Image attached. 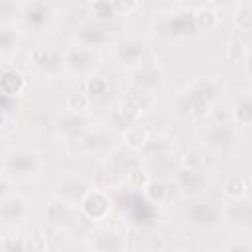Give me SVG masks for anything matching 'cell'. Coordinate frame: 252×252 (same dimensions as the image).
<instances>
[{"label":"cell","instance_id":"obj_31","mask_svg":"<svg viewBox=\"0 0 252 252\" xmlns=\"http://www.w3.org/2000/svg\"><path fill=\"white\" fill-rule=\"evenodd\" d=\"M222 193H224L230 201L248 197V181H246V177H242V175H238V173L230 175V177L222 183Z\"/></svg>","mask_w":252,"mask_h":252},{"label":"cell","instance_id":"obj_39","mask_svg":"<svg viewBox=\"0 0 252 252\" xmlns=\"http://www.w3.org/2000/svg\"><path fill=\"white\" fill-rule=\"evenodd\" d=\"M85 89H87V94H104L106 89H108V83H106L104 77L93 75V77L85 83Z\"/></svg>","mask_w":252,"mask_h":252},{"label":"cell","instance_id":"obj_8","mask_svg":"<svg viewBox=\"0 0 252 252\" xmlns=\"http://www.w3.org/2000/svg\"><path fill=\"white\" fill-rule=\"evenodd\" d=\"M148 55H150L148 43L138 37L120 39V41H114L112 45V57L116 59V63L128 67V71L148 61Z\"/></svg>","mask_w":252,"mask_h":252},{"label":"cell","instance_id":"obj_4","mask_svg":"<svg viewBox=\"0 0 252 252\" xmlns=\"http://www.w3.org/2000/svg\"><path fill=\"white\" fill-rule=\"evenodd\" d=\"M152 102H154V94H152V93L132 91L130 94H126V96L116 104L112 118H114V122H116L118 126L128 128V126L136 124V120L152 106Z\"/></svg>","mask_w":252,"mask_h":252},{"label":"cell","instance_id":"obj_32","mask_svg":"<svg viewBox=\"0 0 252 252\" xmlns=\"http://www.w3.org/2000/svg\"><path fill=\"white\" fill-rule=\"evenodd\" d=\"M193 24H195L197 32H209L219 24V16L213 8L203 6V8L193 10Z\"/></svg>","mask_w":252,"mask_h":252},{"label":"cell","instance_id":"obj_20","mask_svg":"<svg viewBox=\"0 0 252 252\" xmlns=\"http://www.w3.org/2000/svg\"><path fill=\"white\" fill-rule=\"evenodd\" d=\"M222 217L238 226H248L250 220H252V205H250V199L244 197V199H236V201H230L226 203V207L222 209Z\"/></svg>","mask_w":252,"mask_h":252},{"label":"cell","instance_id":"obj_26","mask_svg":"<svg viewBox=\"0 0 252 252\" xmlns=\"http://www.w3.org/2000/svg\"><path fill=\"white\" fill-rule=\"evenodd\" d=\"M165 32L169 35H189L195 30V24H193V12H177L173 16H169L163 24Z\"/></svg>","mask_w":252,"mask_h":252},{"label":"cell","instance_id":"obj_21","mask_svg":"<svg viewBox=\"0 0 252 252\" xmlns=\"http://www.w3.org/2000/svg\"><path fill=\"white\" fill-rule=\"evenodd\" d=\"M89 126H91V120H89L85 114H75V112H67V114L61 116L59 122H57L59 132H61L65 138L73 140V142H75Z\"/></svg>","mask_w":252,"mask_h":252},{"label":"cell","instance_id":"obj_41","mask_svg":"<svg viewBox=\"0 0 252 252\" xmlns=\"http://www.w3.org/2000/svg\"><path fill=\"white\" fill-rule=\"evenodd\" d=\"M140 8H142L140 2H118V14H124V16H128Z\"/></svg>","mask_w":252,"mask_h":252},{"label":"cell","instance_id":"obj_40","mask_svg":"<svg viewBox=\"0 0 252 252\" xmlns=\"http://www.w3.org/2000/svg\"><path fill=\"white\" fill-rule=\"evenodd\" d=\"M12 183H14V181H12L6 173H2V175H0V201L12 193Z\"/></svg>","mask_w":252,"mask_h":252},{"label":"cell","instance_id":"obj_38","mask_svg":"<svg viewBox=\"0 0 252 252\" xmlns=\"http://www.w3.org/2000/svg\"><path fill=\"white\" fill-rule=\"evenodd\" d=\"M226 53H228V59L230 61H242L246 63L248 61V43L238 39V37H232L228 47H226Z\"/></svg>","mask_w":252,"mask_h":252},{"label":"cell","instance_id":"obj_10","mask_svg":"<svg viewBox=\"0 0 252 252\" xmlns=\"http://www.w3.org/2000/svg\"><path fill=\"white\" fill-rule=\"evenodd\" d=\"M142 161L138 159V156H136V152L134 150H130V148H126V146H118V148H112L110 150V154H108V158L104 159V167L110 171V175L120 183L122 179H126V175H128V171L132 169V167H136V165H140Z\"/></svg>","mask_w":252,"mask_h":252},{"label":"cell","instance_id":"obj_42","mask_svg":"<svg viewBox=\"0 0 252 252\" xmlns=\"http://www.w3.org/2000/svg\"><path fill=\"white\" fill-rule=\"evenodd\" d=\"M226 252H250V246H248V242H234V244H230V248L226 250Z\"/></svg>","mask_w":252,"mask_h":252},{"label":"cell","instance_id":"obj_24","mask_svg":"<svg viewBox=\"0 0 252 252\" xmlns=\"http://www.w3.org/2000/svg\"><path fill=\"white\" fill-rule=\"evenodd\" d=\"M26 91V79L14 67H6L0 73V93L4 96H20Z\"/></svg>","mask_w":252,"mask_h":252},{"label":"cell","instance_id":"obj_6","mask_svg":"<svg viewBox=\"0 0 252 252\" xmlns=\"http://www.w3.org/2000/svg\"><path fill=\"white\" fill-rule=\"evenodd\" d=\"M30 61L33 65V69L37 73H41L43 77H59L65 71V63H63V49L55 47V45H37L30 51Z\"/></svg>","mask_w":252,"mask_h":252},{"label":"cell","instance_id":"obj_16","mask_svg":"<svg viewBox=\"0 0 252 252\" xmlns=\"http://www.w3.org/2000/svg\"><path fill=\"white\" fill-rule=\"evenodd\" d=\"M93 252H126V238L112 226H100L91 234Z\"/></svg>","mask_w":252,"mask_h":252},{"label":"cell","instance_id":"obj_27","mask_svg":"<svg viewBox=\"0 0 252 252\" xmlns=\"http://www.w3.org/2000/svg\"><path fill=\"white\" fill-rule=\"evenodd\" d=\"M175 150V144L171 138L167 136H156V138H150L148 144L144 146V152H146V158L148 159H159V158H171Z\"/></svg>","mask_w":252,"mask_h":252},{"label":"cell","instance_id":"obj_1","mask_svg":"<svg viewBox=\"0 0 252 252\" xmlns=\"http://www.w3.org/2000/svg\"><path fill=\"white\" fill-rule=\"evenodd\" d=\"M220 94V83L215 77H201L191 81L175 98V112L187 120L205 118Z\"/></svg>","mask_w":252,"mask_h":252},{"label":"cell","instance_id":"obj_19","mask_svg":"<svg viewBox=\"0 0 252 252\" xmlns=\"http://www.w3.org/2000/svg\"><path fill=\"white\" fill-rule=\"evenodd\" d=\"M45 217L53 226H67L73 220V205L61 197H51L45 209Z\"/></svg>","mask_w":252,"mask_h":252},{"label":"cell","instance_id":"obj_37","mask_svg":"<svg viewBox=\"0 0 252 252\" xmlns=\"http://www.w3.org/2000/svg\"><path fill=\"white\" fill-rule=\"evenodd\" d=\"M91 108V96L87 93H73L67 98V110L75 114H85Z\"/></svg>","mask_w":252,"mask_h":252},{"label":"cell","instance_id":"obj_2","mask_svg":"<svg viewBox=\"0 0 252 252\" xmlns=\"http://www.w3.org/2000/svg\"><path fill=\"white\" fill-rule=\"evenodd\" d=\"M43 169V158L33 148H10L2 156V173L12 181H30Z\"/></svg>","mask_w":252,"mask_h":252},{"label":"cell","instance_id":"obj_29","mask_svg":"<svg viewBox=\"0 0 252 252\" xmlns=\"http://www.w3.org/2000/svg\"><path fill=\"white\" fill-rule=\"evenodd\" d=\"M142 191H144V199L150 205H163L169 199V187L161 179H150V183Z\"/></svg>","mask_w":252,"mask_h":252},{"label":"cell","instance_id":"obj_33","mask_svg":"<svg viewBox=\"0 0 252 252\" xmlns=\"http://www.w3.org/2000/svg\"><path fill=\"white\" fill-rule=\"evenodd\" d=\"M232 22H234V26H236L238 32H242V33H248L250 32V28H252V8H250L248 2H242V4L236 6Z\"/></svg>","mask_w":252,"mask_h":252},{"label":"cell","instance_id":"obj_11","mask_svg":"<svg viewBox=\"0 0 252 252\" xmlns=\"http://www.w3.org/2000/svg\"><path fill=\"white\" fill-rule=\"evenodd\" d=\"M130 85L134 87V91H142V93H154L159 83H161V69L156 61H144L142 65L130 69L128 73Z\"/></svg>","mask_w":252,"mask_h":252},{"label":"cell","instance_id":"obj_22","mask_svg":"<svg viewBox=\"0 0 252 252\" xmlns=\"http://www.w3.org/2000/svg\"><path fill=\"white\" fill-rule=\"evenodd\" d=\"M232 120L236 126H248L252 122V96L250 91H236L232 98Z\"/></svg>","mask_w":252,"mask_h":252},{"label":"cell","instance_id":"obj_28","mask_svg":"<svg viewBox=\"0 0 252 252\" xmlns=\"http://www.w3.org/2000/svg\"><path fill=\"white\" fill-rule=\"evenodd\" d=\"M0 252H33L30 232H8L0 236Z\"/></svg>","mask_w":252,"mask_h":252},{"label":"cell","instance_id":"obj_35","mask_svg":"<svg viewBox=\"0 0 252 252\" xmlns=\"http://www.w3.org/2000/svg\"><path fill=\"white\" fill-rule=\"evenodd\" d=\"M89 8L93 10L96 22L106 24L110 18L118 16V2H94V4H89Z\"/></svg>","mask_w":252,"mask_h":252},{"label":"cell","instance_id":"obj_18","mask_svg":"<svg viewBox=\"0 0 252 252\" xmlns=\"http://www.w3.org/2000/svg\"><path fill=\"white\" fill-rule=\"evenodd\" d=\"M51 14H53V8L47 2H28V4H22L20 22L28 30H41L47 26Z\"/></svg>","mask_w":252,"mask_h":252},{"label":"cell","instance_id":"obj_17","mask_svg":"<svg viewBox=\"0 0 252 252\" xmlns=\"http://www.w3.org/2000/svg\"><path fill=\"white\" fill-rule=\"evenodd\" d=\"M222 217V209L211 201H195L189 211H187V219L193 226L197 228H213Z\"/></svg>","mask_w":252,"mask_h":252},{"label":"cell","instance_id":"obj_30","mask_svg":"<svg viewBox=\"0 0 252 252\" xmlns=\"http://www.w3.org/2000/svg\"><path fill=\"white\" fill-rule=\"evenodd\" d=\"M148 140H150V134L140 124H132L124 132V146L130 148V150H134V152H142L144 146L148 144Z\"/></svg>","mask_w":252,"mask_h":252},{"label":"cell","instance_id":"obj_5","mask_svg":"<svg viewBox=\"0 0 252 252\" xmlns=\"http://www.w3.org/2000/svg\"><path fill=\"white\" fill-rule=\"evenodd\" d=\"M75 43H79L83 47H89L93 51H96L100 47H112L114 45V32L108 24L91 20V22H85L77 28Z\"/></svg>","mask_w":252,"mask_h":252},{"label":"cell","instance_id":"obj_9","mask_svg":"<svg viewBox=\"0 0 252 252\" xmlns=\"http://www.w3.org/2000/svg\"><path fill=\"white\" fill-rule=\"evenodd\" d=\"M116 136L112 130L104 128V126H89L77 140V150L83 154H98V152H106L116 148L114 146Z\"/></svg>","mask_w":252,"mask_h":252},{"label":"cell","instance_id":"obj_3","mask_svg":"<svg viewBox=\"0 0 252 252\" xmlns=\"http://www.w3.org/2000/svg\"><path fill=\"white\" fill-rule=\"evenodd\" d=\"M201 142L213 156L228 154L236 144V128L228 122H209L201 130Z\"/></svg>","mask_w":252,"mask_h":252},{"label":"cell","instance_id":"obj_36","mask_svg":"<svg viewBox=\"0 0 252 252\" xmlns=\"http://www.w3.org/2000/svg\"><path fill=\"white\" fill-rule=\"evenodd\" d=\"M20 14H22L20 2H12V0L0 2V24H14L16 20H20Z\"/></svg>","mask_w":252,"mask_h":252},{"label":"cell","instance_id":"obj_23","mask_svg":"<svg viewBox=\"0 0 252 252\" xmlns=\"http://www.w3.org/2000/svg\"><path fill=\"white\" fill-rule=\"evenodd\" d=\"M213 163H215V156L211 152H207L203 146L201 148H189L181 156V167L199 169V171H207L209 173V169H211Z\"/></svg>","mask_w":252,"mask_h":252},{"label":"cell","instance_id":"obj_43","mask_svg":"<svg viewBox=\"0 0 252 252\" xmlns=\"http://www.w3.org/2000/svg\"><path fill=\"white\" fill-rule=\"evenodd\" d=\"M169 252H185V250H169Z\"/></svg>","mask_w":252,"mask_h":252},{"label":"cell","instance_id":"obj_34","mask_svg":"<svg viewBox=\"0 0 252 252\" xmlns=\"http://www.w3.org/2000/svg\"><path fill=\"white\" fill-rule=\"evenodd\" d=\"M150 179H152V175H150V169L146 167V165H136V167H132L130 171H128V175H126V183L132 187V189H144L148 183H150Z\"/></svg>","mask_w":252,"mask_h":252},{"label":"cell","instance_id":"obj_15","mask_svg":"<svg viewBox=\"0 0 252 252\" xmlns=\"http://www.w3.org/2000/svg\"><path fill=\"white\" fill-rule=\"evenodd\" d=\"M79 207L85 213V217H89L93 220H102L110 215L112 201H110V195L106 191H100V189L93 187L83 195V199L79 201Z\"/></svg>","mask_w":252,"mask_h":252},{"label":"cell","instance_id":"obj_25","mask_svg":"<svg viewBox=\"0 0 252 252\" xmlns=\"http://www.w3.org/2000/svg\"><path fill=\"white\" fill-rule=\"evenodd\" d=\"M22 32L16 24H0V57H10L20 49Z\"/></svg>","mask_w":252,"mask_h":252},{"label":"cell","instance_id":"obj_13","mask_svg":"<svg viewBox=\"0 0 252 252\" xmlns=\"http://www.w3.org/2000/svg\"><path fill=\"white\" fill-rule=\"evenodd\" d=\"M175 185L185 197H201L209 187V173L189 167H179L175 171Z\"/></svg>","mask_w":252,"mask_h":252},{"label":"cell","instance_id":"obj_7","mask_svg":"<svg viewBox=\"0 0 252 252\" xmlns=\"http://www.w3.org/2000/svg\"><path fill=\"white\" fill-rule=\"evenodd\" d=\"M63 63H65V71L71 75H89L98 67L100 57L96 51L89 47L71 43L69 47L63 49Z\"/></svg>","mask_w":252,"mask_h":252},{"label":"cell","instance_id":"obj_12","mask_svg":"<svg viewBox=\"0 0 252 252\" xmlns=\"http://www.w3.org/2000/svg\"><path fill=\"white\" fill-rule=\"evenodd\" d=\"M32 209L26 197L18 195V193H10L8 197H4L0 201V222L4 226H16L22 224L24 220H28Z\"/></svg>","mask_w":252,"mask_h":252},{"label":"cell","instance_id":"obj_14","mask_svg":"<svg viewBox=\"0 0 252 252\" xmlns=\"http://www.w3.org/2000/svg\"><path fill=\"white\" fill-rule=\"evenodd\" d=\"M93 189L91 181L79 173H63L59 179H57V187H55V197H61L65 199L67 203L75 205L83 199V195Z\"/></svg>","mask_w":252,"mask_h":252}]
</instances>
